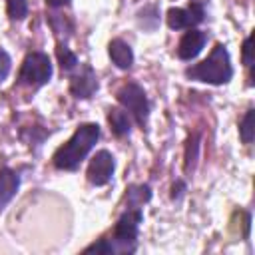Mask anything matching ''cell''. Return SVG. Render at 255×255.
<instances>
[{
    "instance_id": "obj_1",
    "label": "cell",
    "mask_w": 255,
    "mask_h": 255,
    "mask_svg": "<svg viewBox=\"0 0 255 255\" xmlns=\"http://www.w3.org/2000/svg\"><path fill=\"white\" fill-rule=\"evenodd\" d=\"M100 137V126L98 124H82L74 135L62 145L56 149L52 161L58 169H76L80 165V161L92 151V147L96 145Z\"/></svg>"
},
{
    "instance_id": "obj_2",
    "label": "cell",
    "mask_w": 255,
    "mask_h": 255,
    "mask_svg": "<svg viewBox=\"0 0 255 255\" xmlns=\"http://www.w3.org/2000/svg\"><path fill=\"white\" fill-rule=\"evenodd\" d=\"M185 76L197 82H205V84H227L233 76V68H231V60H229V52L223 44H215V48L211 50V54L185 70Z\"/></svg>"
},
{
    "instance_id": "obj_3",
    "label": "cell",
    "mask_w": 255,
    "mask_h": 255,
    "mask_svg": "<svg viewBox=\"0 0 255 255\" xmlns=\"http://www.w3.org/2000/svg\"><path fill=\"white\" fill-rule=\"evenodd\" d=\"M143 219V213L139 207L128 209L116 223L112 239H108L112 253H131L135 249V239H137V229Z\"/></svg>"
},
{
    "instance_id": "obj_4",
    "label": "cell",
    "mask_w": 255,
    "mask_h": 255,
    "mask_svg": "<svg viewBox=\"0 0 255 255\" xmlns=\"http://www.w3.org/2000/svg\"><path fill=\"white\" fill-rule=\"evenodd\" d=\"M118 102L135 118V122L143 128L145 122H147V116H149V104H147V98H145V92L141 86L129 82V84H124L118 94H116Z\"/></svg>"
},
{
    "instance_id": "obj_5",
    "label": "cell",
    "mask_w": 255,
    "mask_h": 255,
    "mask_svg": "<svg viewBox=\"0 0 255 255\" xmlns=\"http://www.w3.org/2000/svg\"><path fill=\"white\" fill-rule=\"evenodd\" d=\"M52 78V62L44 52H32L20 68V82L28 86H44Z\"/></svg>"
},
{
    "instance_id": "obj_6",
    "label": "cell",
    "mask_w": 255,
    "mask_h": 255,
    "mask_svg": "<svg viewBox=\"0 0 255 255\" xmlns=\"http://www.w3.org/2000/svg\"><path fill=\"white\" fill-rule=\"evenodd\" d=\"M114 169H116L114 155H112L108 149H100V151L92 157L86 175H88V181H90L92 185H106V183L112 179Z\"/></svg>"
},
{
    "instance_id": "obj_7",
    "label": "cell",
    "mask_w": 255,
    "mask_h": 255,
    "mask_svg": "<svg viewBox=\"0 0 255 255\" xmlns=\"http://www.w3.org/2000/svg\"><path fill=\"white\" fill-rule=\"evenodd\" d=\"M205 12L199 2H191L187 8H169L167 10V26L171 30H181V28H193L203 20Z\"/></svg>"
},
{
    "instance_id": "obj_8",
    "label": "cell",
    "mask_w": 255,
    "mask_h": 255,
    "mask_svg": "<svg viewBox=\"0 0 255 255\" xmlns=\"http://www.w3.org/2000/svg\"><path fill=\"white\" fill-rule=\"evenodd\" d=\"M98 90V78H96V72L92 70V66H84L80 74H76L70 82V92L74 98H92V94Z\"/></svg>"
},
{
    "instance_id": "obj_9",
    "label": "cell",
    "mask_w": 255,
    "mask_h": 255,
    "mask_svg": "<svg viewBox=\"0 0 255 255\" xmlns=\"http://www.w3.org/2000/svg\"><path fill=\"white\" fill-rule=\"evenodd\" d=\"M205 42H207V34L205 32L195 30V28H189V32H185L183 38L177 44V56L181 60H191V58H195L201 52V48L205 46Z\"/></svg>"
},
{
    "instance_id": "obj_10",
    "label": "cell",
    "mask_w": 255,
    "mask_h": 255,
    "mask_svg": "<svg viewBox=\"0 0 255 255\" xmlns=\"http://www.w3.org/2000/svg\"><path fill=\"white\" fill-rule=\"evenodd\" d=\"M20 187V177L14 169L10 167H2L0 169V211L12 201V197L16 195Z\"/></svg>"
},
{
    "instance_id": "obj_11",
    "label": "cell",
    "mask_w": 255,
    "mask_h": 255,
    "mask_svg": "<svg viewBox=\"0 0 255 255\" xmlns=\"http://www.w3.org/2000/svg\"><path fill=\"white\" fill-rule=\"evenodd\" d=\"M108 52H110L112 62H114L120 70H128V68H131V64H133V52H131V48H129L128 42L116 38V40L110 42Z\"/></svg>"
},
{
    "instance_id": "obj_12",
    "label": "cell",
    "mask_w": 255,
    "mask_h": 255,
    "mask_svg": "<svg viewBox=\"0 0 255 255\" xmlns=\"http://www.w3.org/2000/svg\"><path fill=\"white\" fill-rule=\"evenodd\" d=\"M108 122H110V126H112V131H114L118 137L128 135L129 129H131V122H129L128 114H126L124 110H120V108H112V110L108 112Z\"/></svg>"
},
{
    "instance_id": "obj_13",
    "label": "cell",
    "mask_w": 255,
    "mask_h": 255,
    "mask_svg": "<svg viewBox=\"0 0 255 255\" xmlns=\"http://www.w3.org/2000/svg\"><path fill=\"white\" fill-rule=\"evenodd\" d=\"M151 197V189L149 185H131L128 189V201H129V207H139L141 203L149 201Z\"/></svg>"
},
{
    "instance_id": "obj_14",
    "label": "cell",
    "mask_w": 255,
    "mask_h": 255,
    "mask_svg": "<svg viewBox=\"0 0 255 255\" xmlns=\"http://www.w3.org/2000/svg\"><path fill=\"white\" fill-rule=\"evenodd\" d=\"M253 116H255V112H253V110H247V114L243 116V120H241V124H239V135H241L243 143H251V141H253V133H255Z\"/></svg>"
},
{
    "instance_id": "obj_15",
    "label": "cell",
    "mask_w": 255,
    "mask_h": 255,
    "mask_svg": "<svg viewBox=\"0 0 255 255\" xmlns=\"http://www.w3.org/2000/svg\"><path fill=\"white\" fill-rule=\"evenodd\" d=\"M56 56H58V62H60L62 70H72V68L78 64L76 54H74L70 48H66L64 44H58V48H56Z\"/></svg>"
},
{
    "instance_id": "obj_16",
    "label": "cell",
    "mask_w": 255,
    "mask_h": 255,
    "mask_svg": "<svg viewBox=\"0 0 255 255\" xmlns=\"http://www.w3.org/2000/svg\"><path fill=\"white\" fill-rule=\"evenodd\" d=\"M6 12L10 20H24L28 14V4L26 0H6Z\"/></svg>"
},
{
    "instance_id": "obj_17",
    "label": "cell",
    "mask_w": 255,
    "mask_h": 255,
    "mask_svg": "<svg viewBox=\"0 0 255 255\" xmlns=\"http://www.w3.org/2000/svg\"><path fill=\"white\" fill-rule=\"evenodd\" d=\"M84 253H102V255H114L112 253V247L108 243V239H100L98 243H92L84 249Z\"/></svg>"
},
{
    "instance_id": "obj_18",
    "label": "cell",
    "mask_w": 255,
    "mask_h": 255,
    "mask_svg": "<svg viewBox=\"0 0 255 255\" xmlns=\"http://www.w3.org/2000/svg\"><path fill=\"white\" fill-rule=\"evenodd\" d=\"M10 68H12V60H10V56H8L4 50H0V84L8 78Z\"/></svg>"
},
{
    "instance_id": "obj_19",
    "label": "cell",
    "mask_w": 255,
    "mask_h": 255,
    "mask_svg": "<svg viewBox=\"0 0 255 255\" xmlns=\"http://www.w3.org/2000/svg\"><path fill=\"white\" fill-rule=\"evenodd\" d=\"M251 42H253V36H247L245 42H243V64L247 68L253 66V48H251Z\"/></svg>"
},
{
    "instance_id": "obj_20",
    "label": "cell",
    "mask_w": 255,
    "mask_h": 255,
    "mask_svg": "<svg viewBox=\"0 0 255 255\" xmlns=\"http://www.w3.org/2000/svg\"><path fill=\"white\" fill-rule=\"evenodd\" d=\"M72 0H46V4L50 8H62V6H68Z\"/></svg>"
}]
</instances>
